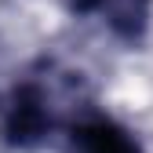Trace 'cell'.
I'll list each match as a JSON object with an SVG mask.
<instances>
[{
    "instance_id": "1",
    "label": "cell",
    "mask_w": 153,
    "mask_h": 153,
    "mask_svg": "<svg viewBox=\"0 0 153 153\" xmlns=\"http://www.w3.org/2000/svg\"><path fill=\"white\" fill-rule=\"evenodd\" d=\"M73 146H76V153H139L135 142H131L117 124H109V120L80 124L73 131Z\"/></svg>"
},
{
    "instance_id": "2",
    "label": "cell",
    "mask_w": 153,
    "mask_h": 153,
    "mask_svg": "<svg viewBox=\"0 0 153 153\" xmlns=\"http://www.w3.org/2000/svg\"><path fill=\"white\" fill-rule=\"evenodd\" d=\"M76 4L84 11L106 15V22L124 36H135L142 29V18H146V0H76Z\"/></svg>"
}]
</instances>
